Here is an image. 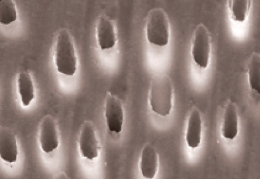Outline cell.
<instances>
[{"label":"cell","instance_id":"obj_4","mask_svg":"<svg viewBox=\"0 0 260 179\" xmlns=\"http://www.w3.org/2000/svg\"><path fill=\"white\" fill-rule=\"evenodd\" d=\"M192 53L195 63L201 68H207L209 64L210 41L209 31L204 24H199L196 29Z\"/></svg>","mask_w":260,"mask_h":179},{"label":"cell","instance_id":"obj_6","mask_svg":"<svg viewBox=\"0 0 260 179\" xmlns=\"http://www.w3.org/2000/svg\"><path fill=\"white\" fill-rule=\"evenodd\" d=\"M40 145L44 153L49 154L58 147L59 140L55 121L51 116L43 119L40 127Z\"/></svg>","mask_w":260,"mask_h":179},{"label":"cell","instance_id":"obj_10","mask_svg":"<svg viewBox=\"0 0 260 179\" xmlns=\"http://www.w3.org/2000/svg\"><path fill=\"white\" fill-rule=\"evenodd\" d=\"M221 133L224 138L230 140H234L239 133V117L236 106L232 102L228 103L225 108Z\"/></svg>","mask_w":260,"mask_h":179},{"label":"cell","instance_id":"obj_8","mask_svg":"<svg viewBox=\"0 0 260 179\" xmlns=\"http://www.w3.org/2000/svg\"><path fill=\"white\" fill-rule=\"evenodd\" d=\"M19 151L16 136L9 128H2L0 131V156L7 163H14L17 160Z\"/></svg>","mask_w":260,"mask_h":179},{"label":"cell","instance_id":"obj_14","mask_svg":"<svg viewBox=\"0 0 260 179\" xmlns=\"http://www.w3.org/2000/svg\"><path fill=\"white\" fill-rule=\"evenodd\" d=\"M17 19V10L14 2L12 0H2L0 2V22L4 25H9Z\"/></svg>","mask_w":260,"mask_h":179},{"label":"cell","instance_id":"obj_13","mask_svg":"<svg viewBox=\"0 0 260 179\" xmlns=\"http://www.w3.org/2000/svg\"><path fill=\"white\" fill-rule=\"evenodd\" d=\"M17 86L22 103L28 106L35 98V88L33 79L28 72L21 71L17 79Z\"/></svg>","mask_w":260,"mask_h":179},{"label":"cell","instance_id":"obj_9","mask_svg":"<svg viewBox=\"0 0 260 179\" xmlns=\"http://www.w3.org/2000/svg\"><path fill=\"white\" fill-rule=\"evenodd\" d=\"M99 46L103 50L113 48L116 43L115 28L112 22L105 17H101L96 27Z\"/></svg>","mask_w":260,"mask_h":179},{"label":"cell","instance_id":"obj_12","mask_svg":"<svg viewBox=\"0 0 260 179\" xmlns=\"http://www.w3.org/2000/svg\"><path fill=\"white\" fill-rule=\"evenodd\" d=\"M158 154L152 145H147L143 149L141 159V171L146 178H153L157 173Z\"/></svg>","mask_w":260,"mask_h":179},{"label":"cell","instance_id":"obj_3","mask_svg":"<svg viewBox=\"0 0 260 179\" xmlns=\"http://www.w3.org/2000/svg\"><path fill=\"white\" fill-rule=\"evenodd\" d=\"M147 36L148 41L155 46H165L169 42V21L162 9H153L148 14Z\"/></svg>","mask_w":260,"mask_h":179},{"label":"cell","instance_id":"obj_7","mask_svg":"<svg viewBox=\"0 0 260 179\" xmlns=\"http://www.w3.org/2000/svg\"><path fill=\"white\" fill-rule=\"evenodd\" d=\"M79 148L83 156L89 160H93L99 156V141L95 129L89 122L85 123L81 129Z\"/></svg>","mask_w":260,"mask_h":179},{"label":"cell","instance_id":"obj_16","mask_svg":"<svg viewBox=\"0 0 260 179\" xmlns=\"http://www.w3.org/2000/svg\"><path fill=\"white\" fill-rule=\"evenodd\" d=\"M229 2L232 19L237 22H244L246 18L251 2L247 0H232Z\"/></svg>","mask_w":260,"mask_h":179},{"label":"cell","instance_id":"obj_15","mask_svg":"<svg viewBox=\"0 0 260 179\" xmlns=\"http://www.w3.org/2000/svg\"><path fill=\"white\" fill-rule=\"evenodd\" d=\"M250 86L252 90L260 93V56L257 53H252L249 69Z\"/></svg>","mask_w":260,"mask_h":179},{"label":"cell","instance_id":"obj_11","mask_svg":"<svg viewBox=\"0 0 260 179\" xmlns=\"http://www.w3.org/2000/svg\"><path fill=\"white\" fill-rule=\"evenodd\" d=\"M202 121L199 110L192 109L188 120L186 141L192 148H197L202 140Z\"/></svg>","mask_w":260,"mask_h":179},{"label":"cell","instance_id":"obj_1","mask_svg":"<svg viewBox=\"0 0 260 179\" xmlns=\"http://www.w3.org/2000/svg\"><path fill=\"white\" fill-rule=\"evenodd\" d=\"M150 103L157 115L166 116L172 109L173 86L170 77L165 74L156 75L151 82Z\"/></svg>","mask_w":260,"mask_h":179},{"label":"cell","instance_id":"obj_5","mask_svg":"<svg viewBox=\"0 0 260 179\" xmlns=\"http://www.w3.org/2000/svg\"><path fill=\"white\" fill-rule=\"evenodd\" d=\"M105 116L109 130L113 133H121L124 123L122 104L116 97L111 94L106 97Z\"/></svg>","mask_w":260,"mask_h":179},{"label":"cell","instance_id":"obj_2","mask_svg":"<svg viewBox=\"0 0 260 179\" xmlns=\"http://www.w3.org/2000/svg\"><path fill=\"white\" fill-rule=\"evenodd\" d=\"M54 62L57 71L68 76L74 75L77 71V56L73 39L66 29L57 36L54 51Z\"/></svg>","mask_w":260,"mask_h":179}]
</instances>
